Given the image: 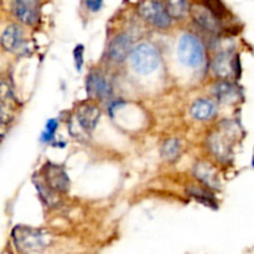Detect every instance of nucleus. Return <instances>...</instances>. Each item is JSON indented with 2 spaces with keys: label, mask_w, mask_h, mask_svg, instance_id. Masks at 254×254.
<instances>
[{
  "label": "nucleus",
  "mask_w": 254,
  "mask_h": 254,
  "mask_svg": "<svg viewBox=\"0 0 254 254\" xmlns=\"http://www.w3.org/2000/svg\"><path fill=\"white\" fill-rule=\"evenodd\" d=\"M16 248L21 252H40L51 242V235L47 231L19 226L12 232Z\"/></svg>",
  "instance_id": "nucleus-1"
},
{
  "label": "nucleus",
  "mask_w": 254,
  "mask_h": 254,
  "mask_svg": "<svg viewBox=\"0 0 254 254\" xmlns=\"http://www.w3.org/2000/svg\"><path fill=\"white\" fill-rule=\"evenodd\" d=\"M130 62L136 72L148 74L158 68L160 64V56L154 46L149 44H140L131 52Z\"/></svg>",
  "instance_id": "nucleus-2"
},
{
  "label": "nucleus",
  "mask_w": 254,
  "mask_h": 254,
  "mask_svg": "<svg viewBox=\"0 0 254 254\" xmlns=\"http://www.w3.org/2000/svg\"><path fill=\"white\" fill-rule=\"evenodd\" d=\"M178 56L186 66L198 67L205 59V50L197 37L186 34L179 41Z\"/></svg>",
  "instance_id": "nucleus-3"
},
{
  "label": "nucleus",
  "mask_w": 254,
  "mask_h": 254,
  "mask_svg": "<svg viewBox=\"0 0 254 254\" xmlns=\"http://www.w3.org/2000/svg\"><path fill=\"white\" fill-rule=\"evenodd\" d=\"M139 12L144 20L159 29H166L171 24L170 15L159 0H145L140 5Z\"/></svg>",
  "instance_id": "nucleus-4"
},
{
  "label": "nucleus",
  "mask_w": 254,
  "mask_h": 254,
  "mask_svg": "<svg viewBox=\"0 0 254 254\" xmlns=\"http://www.w3.org/2000/svg\"><path fill=\"white\" fill-rule=\"evenodd\" d=\"M44 171V181L50 189L56 192H66L69 188V180L64 168L56 164H46L42 169Z\"/></svg>",
  "instance_id": "nucleus-5"
},
{
  "label": "nucleus",
  "mask_w": 254,
  "mask_h": 254,
  "mask_svg": "<svg viewBox=\"0 0 254 254\" xmlns=\"http://www.w3.org/2000/svg\"><path fill=\"white\" fill-rule=\"evenodd\" d=\"M12 10L17 20L25 25H35L40 17L39 0H14Z\"/></svg>",
  "instance_id": "nucleus-6"
},
{
  "label": "nucleus",
  "mask_w": 254,
  "mask_h": 254,
  "mask_svg": "<svg viewBox=\"0 0 254 254\" xmlns=\"http://www.w3.org/2000/svg\"><path fill=\"white\" fill-rule=\"evenodd\" d=\"M213 69L220 77H230L231 74L240 77V59L238 56L232 59L228 54L218 55L213 62Z\"/></svg>",
  "instance_id": "nucleus-7"
},
{
  "label": "nucleus",
  "mask_w": 254,
  "mask_h": 254,
  "mask_svg": "<svg viewBox=\"0 0 254 254\" xmlns=\"http://www.w3.org/2000/svg\"><path fill=\"white\" fill-rule=\"evenodd\" d=\"M76 117L79 127L86 133H92L97 127V123H98L101 111L97 107L92 106V104H86V106L79 107Z\"/></svg>",
  "instance_id": "nucleus-8"
},
{
  "label": "nucleus",
  "mask_w": 254,
  "mask_h": 254,
  "mask_svg": "<svg viewBox=\"0 0 254 254\" xmlns=\"http://www.w3.org/2000/svg\"><path fill=\"white\" fill-rule=\"evenodd\" d=\"M191 12H192V16L193 19H195V21L197 22L201 27L207 30V31L216 32L220 30V19H217L205 5H203V6L196 5V6H193L192 9H191Z\"/></svg>",
  "instance_id": "nucleus-9"
},
{
  "label": "nucleus",
  "mask_w": 254,
  "mask_h": 254,
  "mask_svg": "<svg viewBox=\"0 0 254 254\" xmlns=\"http://www.w3.org/2000/svg\"><path fill=\"white\" fill-rule=\"evenodd\" d=\"M86 89L94 98H106L111 93V87L102 74L91 73L86 81Z\"/></svg>",
  "instance_id": "nucleus-10"
},
{
  "label": "nucleus",
  "mask_w": 254,
  "mask_h": 254,
  "mask_svg": "<svg viewBox=\"0 0 254 254\" xmlns=\"http://www.w3.org/2000/svg\"><path fill=\"white\" fill-rule=\"evenodd\" d=\"M131 47V41L128 35H119L109 45V57L117 62H122L127 59Z\"/></svg>",
  "instance_id": "nucleus-11"
},
{
  "label": "nucleus",
  "mask_w": 254,
  "mask_h": 254,
  "mask_svg": "<svg viewBox=\"0 0 254 254\" xmlns=\"http://www.w3.org/2000/svg\"><path fill=\"white\" fill-rule=\"evenodd\" d=\"M1 46L6 51L14 52L21 47L22 44V31L16 25H10L4 30L1 35Z\"/></svg>",
  "instance_id": "nucleus-12"
},
{
  "label": "nucleus",
  "mask_w": 254,
  "mask_h": 254,
  "mask_svg": "<svg viewBox=\"0 0 254 254\" xmlns=\"http://www.w3.org/2000/svg\"><path fill=\"white\" fill-rule=\"evenodd\" d=\"M195 176L200 181H202L206 186L212 189L220 188V180H218L217 173L215 169L207 163H198L195 166Z\"/></svg>",
  "instance_id": "nucleus-13"
},
{
  "label": "nucleus",
  "mask_w": 254,
  "mask_h": 254,
  "mask_svg": "<svg viewBox=\"0 0 254 254\" xmlns=\"http://www.w3.org/2000/svg\"><path fill=\"white\" fill-rule=\"evenodd\" d=\"M215 112L216 106L207 99H200V101L195 102L191 108V114L193 116V118L200 119V121H207V119L212 118Z\"/></svg>",
  "instance_id": "nucleus-14"
},
{
  "label": "nucleus",
  "mask_w": 254,
  "mask_h": 254,
  "mask_svg": "<svg viewBox=\"0 0 254 254\" xmlns=\"http://www.w3.org/2000/svg\"><path fill=\"white\" fill-rule=\"evenodd\" d=\"M165 9L171 19H183L190 11L188 0H168Z\"/></svg>",
  "instance_id": "nucleus-15"
},
{
  "label": "nucleus",
  "mask_w": 254,
  "mask_h": 254,
  "mask_svg": "<svg viewBox=\"0 0 254 254\" xmlns=\"http://www.w3.org/2000/svg\"><path fill=\"white\" fill-rule=\"evenodd\" d=\"M210 148L218 158H226L230 154V141L223 134H213L210 138Z\"/></svg>",
  "instance_id": "nucleus-16"
},
{
  "label": "nucleus",
  "mask_w": 254,
  "mask_h": 254,
  "mask_svg": "<svg viewBox=\"0 0 254 254\" xmlns=\"http://www.w3.org/2000/svg\"><path fill=\"white\" fill-rule=\"evenodd\" d=\"M215 92L217 98L221 102H223V103H231V102L236 101L238 97V92L236 89V87L233 84L227 83V82L217 84Z\"/></svg>",
  "instance_id": "nucleus-17"
},
{
  "label": "nucleus",
  "mask_w": 254,
  "mask_h": 254,
  "mask_svg": "<svg viewBox=\"0 0 254 254\" xmlns=\"http://www.w3.org/2000/svg\"><path fill=\"white\" fill-rule=\"evenodd\" d=\"M181 151V145L179 143V140L176 139H170V140L165 141L163 145V149H161V154H163L164 158L166 160H175L179 155H180Z\"/></svg>",
  "instance_id": "nucleus-18"
},
{
  "label": "nucleus",
  "mask_w": 254,
  "mask_h": 254,
  "mask_svg": "<svg viewBox=\"0 0 254 254\" xmlns=\"http://www.w3.org/2000/svg\"><path fill=\"white\" fill-rule=\"evenodd\" d=\"M205 6L215 15L217 19H222L227 14V9L221 0H205Z\"/></svg>",
  "instance_id": "nucleus-19"
},
{
  "label": "nucleus",
  "mask_w": 254,
  "mask_h": 254,
  "mask_svg": "<svg viewBox=\"0 0 254 254\" xmlns=\"http://www.w3.org/2000/svg\"><path fill=\"white\" fill-rule=\"evenodd\" d=\"M190 195L193 196L196 200H198V201H201L202 203H205V205L213 206V207H215L216 202H215V200L212 198V196H211L210 193L205 192L203 190H201V189H190Z\"/></svg>",
  "instance_id": "nucleus-20"
},
{
  "label": "nucleus",
  "mask_w": 254,
  "mask_h": 254,
  "mask_svg": "<svg viewBox=\"0 0 254 254\" xmlns=\"http://www.w3.org/2000/svg\"><path fill=\"white\" fill-rule=\"evenodd\" d=\"M11 101H14L11 87L6 82H0V103L9 104Z\"/></svg>",
  "instance_id": "nucleus-21"
},
{
  "label": "nucleus",
  "mask_w": 254,
  "mask_h": 254,
  "mask_svg": "<svg viewBox=\"0 0 254 254\" xmlns=\"http://www.w3.org/2000/svg\"><path fill=\"white\" fill-rule=\"evenodd\" d=\"M57 122L55 119H50L46 124V131L42 134V140L44 141H50L52 138H54V134L57 129Z\"/></svg>",
  "instance_id": "nucleus-22"
},
{
  "label": "nucleus",
  "mask_w": 254,
  "mask_h": 254,
  "mask_svg": "<svg viewBox=\"0 0 254 254\" xmlns=\"http://www.w3.org/2000/svg\"><path fill=\"white\" fill-rule=\"evenodd\" d=\"M83 46L82 45H78V46L74 49V64H76V67L78 71H81L82 64H83Z\"/></svg>",
  "instance_id": "nucleus-23"
},
{
  "label": "nucleus",
  "mask_w": 254,
  "mask_h": 254,
  "mask_svg": "<svg viewBox=\"0 0 254 254\" xmlns=\"http://www.w3.org/2000/svg\"><path fill=\"white\" fill-rule=\"evenodd\" d=\"M84 2H86V6L94 12L101 10L102 5H103V0H84Z\"/></svg>",
  "instance_id": "nucleus-24"
},
{
  "label": "nucleus",
  "mask_w": 254,
  "mask_h": 254,
  "mask_svg": "<svg viewBox=\"0 0 254 254\" xmlns=\"http://www.w3.org/2000/svg\"><path fill=\"white\" fill-rule=\"evenodd\" d=\"M252 166L254 168V155H253V159H252Z\"/></svg>",
  "instance_id": "nucleus-25"
}]
</instances>
